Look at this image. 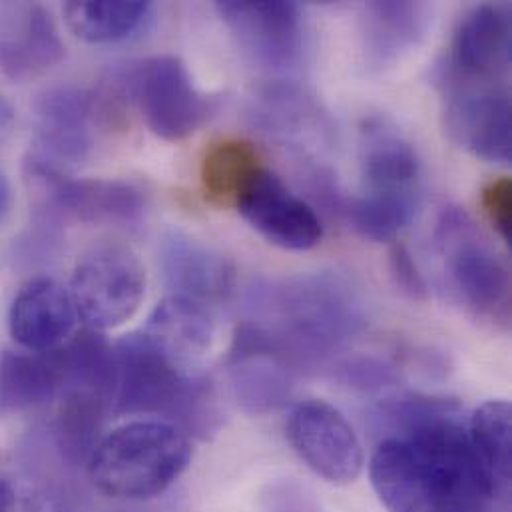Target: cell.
Instances as JSON below:
<instances>
[{
    "label": "cell",
    "mask_w": 512,
    "mask_h": 512,
    "mask_svg": "<svg viewBox=\"0 0 512 512\" xmlns=\"http://www.w3.org/2000/svg\"><path fill=\"white\" fill-rule=\"evenodd\" d=\"M369 479L387 511L433 512L477 489L485 473L457 411L445 407L383 437Z\"/></svg>",
    "instance_id": "obj_1"
},
{
    "label": "cell",
    "mask_w": 512,
    "mask_h": 512,
    "mask_svg": "<svg viewBox=\"0 0 512 512\" xmlns=\"http://www.w3.org/2000/svg\"><path fill=\"white\" fill-rule=\"evenodd\" d=\"M250 323L291 367L321 363L363 325L355 291L335 275L263 279L248 291Z\"/></svg>",
    "instance_id": "obj_2"
},
{
    "label": "cell",
    "mask_w": 512,
    "mask_h": 512,
    "mask_svg": "<svg viewBox=\"0 0 512 512\" xmlns=\"http://www.w3.org/2000/svg\"><path fill=\"white\" fill-rule=\"evenodd\" d=\"M116 415H154L186 435L206 439L220 427L214 387L196 373H184L166 361L140 333L114 345Z\"/></svg>",
    "instance_id": "obj_3"
},
{
    "label": "cell",
    "mask_w": 512,
    "mask_h": 512,
    "mask_svg": "<svg viewBox=\"0 0 512 512\" xmlns=\"http://www.w3.org/2000/svg\"><path fill=\"white\" fill-rule=\"evenodd\" d=\"M192 461L190 437L166 421H132L104 435L88 475L94 487L118 501H150L166 493Z\"/></svg>",
    "instance_id": "obj_4"
},
{
    "label": "cell",
    "mask_w": 512,
    "mask_h": 512,
    "mask_svg": "<svg viewBox=\"0 0 512 512\" xmlns=\"http://www.w3.org/2000/svg\"><path fill=\"white\" fill-rule=\"evenodd\" d=\"M24 178L36 198L38 220H76L94 226L134 228L146 212V196L120 180H74L38 156L24 162Z\"/></svg>",
    "instance_id": "obj_5"
},
{
    "label": "cell",
    "mask_w": 512,
    "mask_h": 512,
    "mask_svg": "<svg viewBox=\"0 0 512 512\" xmlns=\"http://www.w3.org/2000/svg\"><path fill=\"white\" fill-rule=\"evenodd\" d=\"M124 88L146 126L168 142L190 138L214 112V100L196 88L188 66L176 56L136 64L124 76Z\"/></svg>",
    "instance_id": "obj_6"
},
{
    "label": "cell",
    "mask_w": 512,
    "mask_h": 512,
    "mask_svg": "<svg viewBox=\"0 0 512 512\" xmlns=\"http://www.w3.org/2000/svg\"><path fill=\"white\" fill-rule=\"evenodd\" d=\"M437 246L447 275L465 305L497 323L511 317V273L461 210L445 212L437 228Z\"/></svg>",
    "instance_id": "obj_7"
},
{
    "label": "cell",
    "mask_w": 512,
    "mask_h": 512,
    "mask_svg": "<svg viewBox=\"0 0 512 512\" xmlns=\"http://www.w3.org/2000/svg\"><path fill=\"white\" fill-rule=\"evenodd\" d=\"M144 293V265L120 244H100L86 252L70 283L76 313L94 331L126 323L138 311Z\"/></svg>",
    "instance_id": "obj_8"
},
{
    "label": "cell",
    "mask_w": 512,
    "mask_h": 512,
    "mask_svg": "<svg viewBox=\"0 0 512 512\" xmlns=\"http://www.w3.org/2000/svg\"><path fill=\"white\" fill-rule=\"evenodd\" d=\"M285 435L297 457L323 481L351 485L359 479L365 465L361 441L333 405L319 399L297 403L287 415Z\"/></svg>",
    "instance_id": "obj_9"
},
{
    "label": "cell",
    "mask_w": 512,
    "mask_h": 512,
    "mask_svg": "<svg viewBox=\"0 0 512 512\" xmlns=\"http://www.w3.org/2000/svg\"><path fill=\"white\" fill-rule=\"evenodd\" d=\"M216 10L257 66L283 72L299 62L303 22L295 2L224 0L216 2Z\"/></svg>",
    "instance_id": "obj_10"
},
{
    "label": "cell",
    "mask_w": 512,
    "mask_h": 512,
    "mask_svg": "<svg viewBox=\"0 0 512 512\" xmlns=\"http://www.w3.org/2000/svg\"><path fill=\"white\" fill-rule=\"evenodd\" d=\"M445 110L449 138L469 154L493 162H512L511 96L497 86H457Z\"/></svg>",
    "instance_id": "obj_11"
},
{
    "label": "cell",
    "mask_w": 512,
    "mask_h": 512,
    "mask_svg": "<svg viewBox=\"0 0 512 512\" xmlns=\"http://www.w3.org/2000/svg\"><path fill=\"white\" fill-rule=\"evenodd\" d=\"M236 208L265 242L281 250L307 252L323 238V226L313 208L267 168L252 180Z\"/></svg>",
    "instance_id": "obj_12"
},
{
    "label": "cell",
    "mask_w": 512,
    "mask_h": 512,
    "mask_svg": "<svg viewBox=\"0 0 512 512\" xmlns=\"http://www.w3.org/2000/svg\"><path fill=\"white\" fill-rule=\"evenodd\" d=\"M34 156L56 166L80 164L90 158L96 144V100L76 86L44 90L34 102Z\"/></svg>",
    "instance_id": "obj_13"
},
{
    "label": "cell",
    "mask_w": 512,
    "mask_h": 512,
    "mask_svg": "<svg viewBox=\"0 0 512 512\" xmlns=\"http://www.w3.org/2000/svg\"><path fill=\"white\" fill-rule=\"evenodd\" d=\"M512 20L505 4H479L459 22L449 54V82L479 86L511 66Z\"/></svg>",
    "instance_id": "obj_14"
},
{
    "label": "cell",
    "mask_w": 512,
    "mask_h": 512,
    "mask_svg": "<svg viewBox=\"0 0 512 512\" xmlns=\"http://www.w3.org/2000/svg\"><path fill=\"white\" fill-rule=\"evenodd\" d=\"M66 54L52 14L30 2L0 6V72L12 82H30L62 62Z\"/></svg>",
    "instance_id": "obj_15"
},
{
    "label": "cell",
    "mask_w": 512,
    "mask_h": 512,
    "mask_svg": "<svg viewBox=\"0 0 512 512\" xmlns=\"http://www.w3.org/2000/svg\"><path fill=\"white\" fill-rule=\"evenodd\" d=\"M76 319L70 291L50 277H34L24 283L8 311L10 335L32 353L64 345L74 335Z\"/></svg>",
    "instance_id": "obj_16"
},
{
    "label": "cell",
    "mask_w": 512,
    "mask_h": 512,
    "mask_svg": "<svg viewBox=\"0 0 512 512\" xmlns=\"http://www.w3.org/2000/svg\"><path fill=\"white\" fill-rule=\"evenodd\" d=\"M142 335L176 369L196 373L214 347L216 323L208 305L170 295L154 307Z\"/></svg>",
    "instance_id": "obj_17"
},
{
    "label": "cell",
    "mask_w": 512,
    "mask_h": 512,
    "mask_svg": "<svg viewBox=\"0 0 512 512\" xmlns=\"http://www.w3.org/2000/svg\"><path fill=\"white\" fill-rule=\"evenodd\" d=\"M158 256L162 275L174 295L208 305L226 301L234 293L236 269L232 261L184 232L166 234Z\"/></svg>",
    "instance_id": "obj_18"
},
{
    "label": "cell",
    "mask_w": 512,
    "mask_h": 512,
    "mask_svg": "<svg viewBox=\"0 0 512 512\" xmlns=\"http://www.w3.org/2000/svg\"><path fill=\"white\" fill-rule=\"evenodd\" d=\"M361 170L365 192L413 196L419 192L421 160L415 148L379 118L367 120L361 130Z\"/></svg>",
    "instance_id": "obj_19"
},
{
    "label": "cell",
    "mask_w": 512,
    "mask_h": 512,
    "mask_svg": "<svg viewBox=\"0 0 512 512\" xmlns=\"http://www.w3.org/2000/svg\"><path fill=\"white\" fill-rule=\"evenodd\" d=\"M64 369L58 347L46 353L4 351L0 355V413H26L58 401Z\"/></svg>",
    "instance_id": "obj_20"
},
{
    "label": "cell",
    "mask_w": 512,
    "mask_h": 512,
    "mask_svg": "<svg viewBox=\"0 0 512 512\" xmlns=\"http://www.w3.org/2000/svg\"><path fill=\"white\" fill-rule=\"evenodd\" d=\"M363 24L367 60L383 68L419 44L427 26V10L419 2H369L363 8Z\"/></svg>",
    "instance_id": "obj_21"
},
{
    "label": "cell",
    "mask_w": 512,
    "mask_h": 512,
    "mask_svg": "<svg viewBox=\"0 0 512 512\" xmlns=\"http://www.w3.org/2000/svg\"><path fill=\"white\" fill-rule=\"evenodd\" d=\"M256 146L230 138L210 146L202 160V188L216 206H236L252 180L265 168Z\"/></svg>",
    "instance_id": "obj_22"
},
{
    "label": "cell",
    "mask_w": 512,
    "mask_h": 512,
    "mask_svg": "<svg viewBox=\"0 0 512 512\" xmlns=\"http://www.w3.org/2000/svg\"><path fill=\"white\" fill-rule=\"evenodd\" d=\"M511 423L509 401L493 399L475 411L467 429L481 467L503 497L511 491Z\"/></svg>",
    "instance_id": "obj_23"
},
{
    "label": "cell",
    "mask_w": 512,
    "mask_h": 512,
    "mask_svg": "<svg viewBox=\"0 0 512 512\" xmlns=\"http://www.w3.org/2000/svg\"><path fill=\"white\" fill-rule=\"evenodd\" d=\"M140 0H72L64 6L68 28L84 42L104 44L128 38L150 12Z\"/></svg>",
    "instance_id": "obj_24"
},
{
    "label": "cell",
    "mask_w": 512,
    "mask_h": 512,
    "mask_svg": "<svg viewBox=\"0 0 512 512\" xmlns=\"http://www.w3.org/2000/svg\"><path fill=\"white\" fill-rule=\"evenodd\" d=\"M417 196L413 194H375L351 200L345 214L353 230L369 242H395L397 236L413 222Z\"/></svg>",
    "instance_id": "obj_25"
},
{
    "label": "cell",
    "mask_w": 512,
    "mask_h": 512,
    "mask_svg": "<svg viewBox=\"0 0 512 512\" xmlns=\"http://www.w3.org/2000/svg\"><path fill=\"white\" fill-rule=\"evenodd\" d=\"M483 210L497 230V234L503 238V242L511 244L512 234V180L503 176L493 182H489L483 190L481 198Z\"/></svg>",
    "instance_id": "obj_26"
},
{
    "label": "cell",
    "mask_w": 512,
    "mask_h": 512,
    "mask_svg": "<svg viewBox=\"0 0 512 512\" xmlns=\"http://www.w3.org/2000/svg\"><path fill=\"white\" fill-rule=\"evenodd\" d=\"M389 269L395 285L407 297L421 301L427 297V283L423 273L419 271L411 252L403 244H395L389 254Z\"/></svg>",
    "instance_id": "obj_27"
},
{
    "label": "cell",
    "mask_w": 512,
    "mask_h": 512,
    "mask_svg": "<svg viewBox=\"0 0 512 512\" xmlns=\"http://www.w3.org/2000/svg\"><path fill=\"white\" fill-rule=\"evenodd\" d=\"M341 379L359 389H381L395 383V373L373 359L347 361L339 367Z\"/></svg>",
    "instance_id": "obj_28"
},
{
    "label": "cell",
    "mask_w": 512,
    "mask_h": 512,
    "mask_svg": "<svg viewBox=\"0 0 512 512\" xmlns=\"http://www.w3.org/2000/svg\"><path fill=\"white\" fill-rule=\"evenodd\" d=\"M18 512H74L62 499L46 493H34L24 499V503L18 507Z\"/></svg>",
    "instance_id": "obj_29"
},
{
    "label": "cell",
    "mask_w": 512,
    "mask_h": 512,
    "mask_svg": "<svg viewBox=\"0 0 512 512\" xmlns=\"http://www.w3.org/2000/svg\"><path fill=\"white\" fill-rule=\"evenodd\" d=\"M501 499L495 497H479V499H465V501H455L449 503L435 512H503L499 511Z\"/></svg>",
    "instance_id": "obj_30"
},
{
    "label": "cell",
    "mask_w": 512,
    "mask_h": 512,
    "mask_svg": "<svg viewBox=\"0 0 512 512\" xmlns=\"http://www.w3.org/2000/svg\"><path fill=\"white\" fill-rule=\"evenodd\" d=\"M10 206H12V188H10V182L4 176V172H0V224L8 216Z\"/></svg>",
    "instance_id": "obj_31"
},
{
    "label": "cell",
    "mask_w": 512,
    "mask_h": 512,
    "mask_svg": "<svg viewBox=\"0 0 512 512\" xmlns=\"http://www.w3.org/2000/svg\"><path fill=\"white\" fill-rule=\"evenodd\" d=\"M10 128H12V110L0 96V142L8 136Z\"/></svg>",
    "instance_id": "obj_32"
}]
</instances>
